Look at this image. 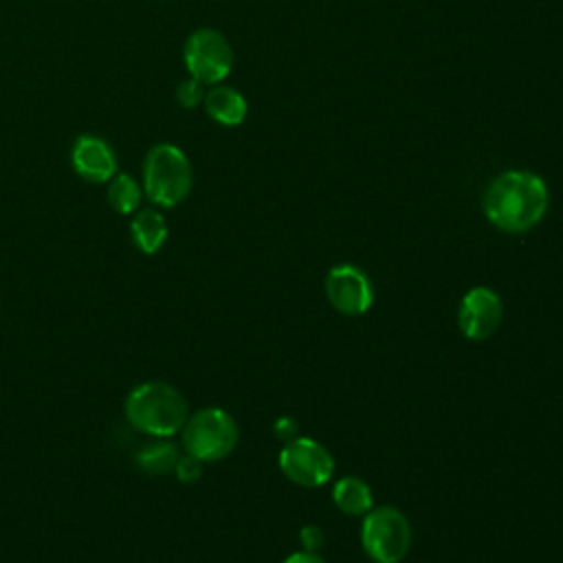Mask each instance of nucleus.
I'll list each match as a JSON object with an SVG mask.
<instances>
[{
  "mask_svg": "<svg viewBox=\"0 0 563 563\" xmlns=\"http://www.w3.org/2000/svg\"><path fill=\"white\" fill-rule=\"evenodd\" d=\"M130 235L134 246L143 253V255H154L163 249L165 240H167V222L163 218L161 211L145 207L134 211V218L130 222Z\"/></svg>",
  "mask_w": 563,
  "mask_h": 563,
  "instance_id": "12",
  "label": "nucleus"
},
{
  "mask_svg": "<svg viewBox=\"0 0 563 563\" xmlns=\"http://www.w3.org/2000/svg\"><path fill=\"white\" fill-rule=\"evenodd\" d=\"M332 501L334 506L352 517H365L372 506H374V497H372V488L367 486L365 479L347 475L341 477L334 488H332Z\"/></svg>",
  "mask_w": 563,
  "mask_h": 563,
  "instance_id": "14",
  "label": "nucleus"
},
{
  "mask_svg": "<svg viewBox=\"0 0 563 563\" xmlns=\"http://www.w3.org/2000/svg\"><path fill=\"white\" fill-rule=\"evenodd\" d=\"M273 431H275V435H277L279 440L288 442V440L297 438L299 424H297V420H295V418H290V416H282V418H277V420H275Z\"/></svg>",
  "mask_w": 563,
  "mask_h": 563,
  "instance_id": "19",
  "label": "nucleus"
},
{
  "mask_svg": "<svg viewBox=\"0 0 563 563\" xmlns=\"http://www.w3.org/2000/svg\"><path fill=\"white\" fill-rule=\"evenodd\" d=\"M205 110L207 114L220 123V125H227V128H235L240 125L244 119H246V99L231 86H224V84H216L211 86L207 92H205Z\"/></svg>",
  "mask_w": 563,
  "mask_h": 563,
  "instance_id": "11",
  "label": "nucleus"
},
{
  "mask_svg": "<svg viewBox=\"0 0 563 563\" xmlns=\"http://www.w3.org/2000/svg\"><path fill=\"white\" fill-rule=\"evenodd\" d=\"M284 563H325L323 556L319 552H310V550H301V552H295L290 554Z\"/></svg>",
  "mask_w": 563,
  "mask_h": 563,
  "instance_id": "20",
  "label": "nucleus"
},
{
  "mask_svg": "<svg viewBox=\"0 0 563 563\" xmlns=\"http://www.w3.org/2000/svg\"><path fill=\"white\" fill-rule=\"evenodd\" d=\"M361 545L374 563H400L411 548V526L394 506L372 508L361 526Z\"/></svg>",
  "mask_w": 563,
  "mask_h": 563,
  "instance_id": "5",
  "label": "nucleus"
},
{
  "mask_svg": "<svg viewBox=\"0 0 563 563\" xmlns=\"http://www.w3.org/2000/svg\"><path fill=\"white\" fill-rule=\"evenodd\" d=\"M141 185L130 174H114L108 185V202L110 207L121 213L130 216L141 207Z\"/></svg>",
  "mask_w": 563,
  "mask_h": 563,
  "instance_id": "15",
  "label": "nucleus"
},
{
  "mask_svg": "<svg viewBox=\"0 0 563 563\" xmlns=\"http://www.w3.org/2000/svg\"><path fill=\"white\" fill-rule=\"evenodd\" d=\"M180 438L185 453L200 462H218L235 449L240 431L229 411L220 407H205L185 420Z\"/></svg>",
  "mask_w": 563,
  "mask_h": 563,
  "instance_id": "4",
  "label": "nucleus"
},
{
  "mask_svg": "<svg viewBox=\"0 0 563 563\" xmlns=\"http://www.w3.org/2000/svg\"><path fill=\"white\" fill-rule=\"evenodd\" d=\"M73 165L84 180L108 183L117 172V156L103 139L84 134L75 141Z\"/></svg>",
  "mask_w": 563,
  "mask_h": 563,
  "instance_id": "10",
  "label": "nucleus"
},
{
  "mask_svg": "<svg viewBox=\"0 0 563 563\" xmlns=\"http://www.w3.org/2000/svg\"><path fill=\"white\" fill-rule=\"evenodd\" d=\"M185 66L200 84H220L233 68L229 40L216 29L194 31L185 42Z\"/></svg>",
  "mask_w": 563,
  "mask_h": 563,
  "instance_id": "6",
  "label": "nucleus"
},
{
  "mask_svg": "<svg viewBox=\"0 0 563 563\" xmlns=\"http://www.w3.org/2000/svg\"><path fill=\"white\" fill-rule=\"evenodd\" d=\"M325 297L336 312L356 317L372 308L374 286L358 266L336 264L325 275Z\"/></svg>",
  "mask_w": 563,
  "mask_h": 563,
  "instance_id": "8",
  "label": "nucleus"
},
{
  "mask_svg": "<svg viewBox=\"0 0 563 563\" xmlns=\"http://www.w3.org/2000/svg\"><path fill=\"white\" fill-rule=\"evenodd\" d=\"M299 541L303 545V550H310V552H319L321 545L325 543V532L314 526V523H308L299 530Z\"/></svg>",
  "mask_w": 563,
  "mask_h": 563,
  "instance_id": "18",
  "label": "nucleus"
},
{
  "mask_svg": "<svg viewBox=\"0 0 563 563\" xmlns=\"http://www.w3.org/2000/svg\"><path fill=\"white\" fill-rule=\"evenodd\" d=\"M202 466H205V462H200L198 457H194L189 453H180V457L176 462V468H174V475L180 484H196L202 475Z\"/></svg>",
  "mask_w": 563,
  "mask_h": 563,
  "instance_id": "16",
  "label": "nucleus"
},
{
  "mask_svg": "<svg viewBox=\"0 0 563 563\" xmlns=\"http://www.w3.org/2000/svg\"><path fill=\"white\" fill-rule=\"evenodd\" d=\"M194 185V172L185 152L172 143L154 145L143 163V191L158 207L180 205Z\"/></svg>",
  "mask_w": 563,
  "mask_h": 563,
  "instance_id": "3",
  "label": "nucleus"
},
{
  "mask_svg": "<svg viewBox=\"0 0 563 563\" xmlns=\"http://www.w3.org/2000/svg\"><path fill=\"white\" fill-rule=\"evenodd\" d=\"M282 473L306 488L323 486L334 473V460L330 451L312 438H292L284 442L279 451Z\"/></svg>",
  "mask_w": 563,
  "mask_h": 563,
  "instance_id": "7",
  "label": "nucleus"
},
{
  "mask_svg": "<svg viewBox=\"0 0 563 563\" xmlns=\"http://www.w3.org/2000/svg\"><path fill=\"white\" fill-rule=\"evenodd\" d=\"M504 319V303L501 297L486 286L471 288L457 310V325L460 332L471 341H486L490 339Z\"/></svg>",
  "mask_w": 563,
  "mask_h": 563,
  "instance_id": "9",
  "label": "nucleus"
},
{
  "mask_svg": "<svg viewBox=\"0 0 563 563\" xmlns=\"http://www.w3.org/2000/svg\"><path fill=\"white\" fill-rule=\"evenodd\" d=\"M205 84H200L198 79H187V81H183L180 86H178V90H176V99H178V103L183 106V108H196V106H200L202 103V99H205V88H202Z\"/></svg>",
  "mask_w": 563,
  "mask_h": 563,
  "instance_id": "17",
  "label": "nucleus"
},
{
  "mask_svg": "<svg viewBox=\"0 0 563 563\" xmlns=\"http://www.w3.org/2000/svg\"><path fill=\"white\" fill-rule=\"evenodd\" d=\"M550 205L545 180L528 169L497 174L484 194V213L504 233H526L537 227Z\"/></svg>",
  "mask_w": 563,
  "mask_h": 563,
  "instance_id": "1",
  "label": "nucleus"
},
{
  "mask_svg": "<svg viewBox=\"0 0 563 563\" xmlns=\"http://www.w3.org/2000/svg\"><path fill=\"white\" fill-rule=\"evenodd\" d=\"M180 451L169 438H152V442L139 446L134 453V464L147 475H169L176 468Z\"/></svg>",
  "mask_w": 563,
  "mask_h": 563,
  "instance_id": "13",
  "label": "nucleus"
},
{
  "mask_svg": "<svg viewBox=\"0 0 563 563\" xmlns=\"http://www.w3.org/2000/svg\"><path fill=\"white\" fill-rule=\"evenodd\" d=\"M125 420L150 438H174L189 418V407L180 389L165 380L134 385L123 402Z\"/></svg>",
  "mask_w": 563,
  "mask_h": 563,
  "instance_id": "2",
  "label": "nucleus"
}]
</instances>
